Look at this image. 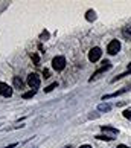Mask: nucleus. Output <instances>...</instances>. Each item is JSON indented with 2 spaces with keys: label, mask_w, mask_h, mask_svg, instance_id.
Returning <instances> with one entry per match:
<instances>
[{
  "label": "nucleus",
  "mask_w": 131,
  "mask_h": 148,
  "mask_svg": "<svg viewBox=\"0 0 131 148\" xmlns=\"http://www.w3.org/2000/svg\"><path fill=\"white\" fill-rule=\"evenodd\" d=\"M28 84L32 90H37L38 87H40L41 84V79H40V76H38L37 73H29L28 75Z\"/></svg>",
  "instance_id": "f257e3e1"
},
{
  "label": "nucleus",
  "mask_w": 131,
  "mask_h": 148,
  "mask_svg": "<svg viewBox=\"0 0 131 148\" xmlns=\"http://www.w3.org/2000/svg\"><path fill=\"white\" fill-rule=\"evenodd\" d=\"M110 69H111V63H110V61H107V60H105V61H102V66L96 70V72H93V75L90 76V81H93V79L98 78V76H99L101 73L107 72V70H110Z\"/></svg>",
  "instance_id": "f03ea898"
},
{
  "label": "nucleus",
  "mask_w": 131,
  "mask_h": 148,
  "mask_svg": "<svg viewBox=\"0 0 131 148\" xmlns=\"http://www.w3.org/2000/svg\"><path fill=\"white\" fill-rule=\"evenodd\" d=\"M52 67L55 69L57 72H61V70L66 67V58L61 57V55H59V57H55V58L52 60Z\"/></svg>",
  "instance_id": "7ed1b4c3"
},
{
  "label": "nucleus",
  "mask_w": 131,
  "mask_h": 148,
  "mask_svg": "<svg viewBox=\"0 0 131 148\" xmlns=\"http://www.w3.org/2000/svg\"><path fill=\"white\" fill-rule=\"evenodd\" d=\"M119 51H121V43H119V40H111L110 43H108L107 52L110 53V55H116Z\"/></svg>",
  "instance_id": "20e7f679"
},
{
  "label": "nucleus",
  "mask_w": 131,
  "mask_h": 148,
  "mask_svg": "<svg viewBox=\"0 0 131 148\" xmlns=\"http://www.w3.org/2000/svg\"><path fill=\"white\" fill-rule=\"evenodd\" d=\"M101 55H102V51H101V49H99V47H93V49L89 52V60H90L91 63H96L98 60L101 58Z\"/></svg>",
  "instance_id": "39448f33"
},
{
  "label": "nucleus",
  "mask_w": 131,
  "mask_h": 148,
  "mask_svg": "<svg viewBox=\"0 0 131 148\" xmlns=\"http://www.w3.org/2000/svg\"><path fill=\"white\" fill-rule=\"evenodd\" d=\"M0 95L5 98H9L12 95V87L8 86L6 83H0Z\"/></svg>",
  "instance_id": "423d86ee"
},
{
  "label": "nucleus",
  "mask_w": 131,
  "mask_h": 148,
  "mask_svg": "<svg viewBox=\"0 0 131 148\" xmlns=\"http://www.w3.org/2000/svg\"><path fill=\"white\" fill-rule=\"evenodd\" d=\"M128 90H130L128 87H125V89H121V90H117V92H114V93H110V95H104V96H102V101H105V99H110V98L121 96V95H123V93H127Z\"/></svg>",
  "instance_id": "0eeeda50"
},
{
  "label": "nucleus",
  "mask_w": 131,
  "mask_h": 148,
  "mask_svg": "<svg viewBox=\"0 0 131 148\" xmlns=\"http://www.w3.org/2000/svg\"><path fill=\"white\" fill-rule=\"evenodd\" d=\"M101 130H102V133L119 134V130H117V128H114V127H110V125H101Z\"/></svg>",
  "instance_id": "6e6552de"
},
{
  "label": "nucleus",
  "mask_w": 131,
  "mask_h": 148,
  "mask_svg": "<svg viewBox=\"0 0 131 148\" xmlns=\"http://www.w3.org/2000/svg\"><path fill=\"white\" fill-rule=\"evenodd\" d=\"M23 86H25V83L21 81V78H18V76H14V89L21 90V89H23Z\"/></svg>",
  "instance_id": "1a4fd4ad"
},
{
  "label": "nucleus",
  "mask_w": 131,
  "mask_h": 148,
  "mask_svg": "<svg viewBox=\"0 0 131 148\" xmlns=\"http://www.w3.org/2000/svg\"><path fill=\"white\" fill-rule=\"evenodd\" d=\"M98 110H99V112H110L111 106H110V104H107V102H102V104L98 106Z\"/></svg>",
  "instance_id": "9d476101"
},
{
  "label": "nucleus",
  "mask_w": 131,
  "mask_h": 148,
  "mask_svg": "<svg viewBox=\"0 0 131 148\" xmlns=\"http://www.w3.org/2000/svg\"><path fill=\"white\" fill-rule=\"evenodd\" d=\"M85 18L89 21H95L96 20V12H95V11H91V9H89L85 12Z\"/></svg>",
  "instance_id": "9b49d317"
},
{
  "label": "nucleus",
  "mask_w": 131,
  "mask_h": 148,
  "mask_svg": "<svg viewBox=\"0 0 131 148\" xmlns=\"http://www.w3.org/2000/svg\"><path fill=\"white\" fill-rule=\"evenodd\" d=\"M122 34H123V37L125 38H131V26H125V28L122 29Z\"/></svg>",
  "instance_id": "f8f14e48"
},
{
  "label": "nucleus",
  "mask_w": 131,
  "mask_h": 148,
  "mask_svg": "<svg viewBox=\"0 0 131 148\" xmlns=\"http://www.w3.org/2000/svg\"><path fill=\"white\" fill-rule=\"evenodd\" d=\"M35 93H37V90H29V92H25L21 96H23V99H29V98L35 96Z\"/></svg>",
  "instance_id": "ddd939ff"
},
{
  "label": "nucleus",
  "mask_w": 131,
  "mask_h": 148,
  "mask_svg": "<svg viewBox=\"0 0 131 148\" xmlns=\"http://www.w3.org/2000/svg\"><path fill=\"white\" fill-rule=\"evenodd\" d=\"M95 138L99 139V140H107V142L113 140V138H110V136H107V134H98V136H95Z\"/></svg>",
  "instance_id": "4468645a"
},
{
  "label": "nucleus",
  "mask_w": 131,
  "mask_h": 148,
  "mask_svg": "<svg viewBox=\"0 0 131 148\" xmlns=\"http://www.w3.org/2000/svg\"><path fill=\"white\" fill-rule=\"evenodd\" d=\"M32 61H34L35 66L40 64V57H38V53H32Z\"/></svg>",
  "instance_id": "2eb2a0df"
},
{
  "label": "nucleus",
  "mask_w": 131,
  "mask_h": 148,
  "mask_svg": "<svg viewBox=\"0 0 131 148\" xmlns=\"http://www.w3.org/2000/svg\"><path fill=\"white\" fill-rule=\"evenodd\" d=\"M57 86H58V83H52L50 86H47V87H46V89H44V92H46V93H49V92H52V90L55 89Z\"/></svg>",
  "instance_id": "dca6fc26"
},
{
  "label": "nucleus",
  "mask_w": 131,
  "mask_h": 148,
  "mask_svg": "<svg viewBox=\"0 0 131 148\" xmlns=\"http://www.w3.org/2000/svg\"><path fill=\"white\" fill-rule=\"evenodd\" d=\"M123 118H127V119L131 121V110H125L123 112Z\"/></svg>",
  "instance_id": "f3484780"
},
{
  "label": "nucleus",
  "mask_w": 131,
  "mask_h": 148,
  "mask_svg": "<svg viewBox=\"0 0 131 148\" xmlns=\"http://www.w3.org/2000/svg\"><path fill=\"white\" fill-rule=\"evenodd\" d=\"M43 76H44V79H47L49 76H50V72H49L47 69H44V70H43Z\"/></svg>",
  "instance_id": "a211bd4d"
},
{
  "label": "nucleus",
  "mask_w": 131,
  "mask_h": 148,
  "mask_svg": "<svg viewBox=\"0 0 131 148\" xmlns=\"http://www.w3.org/2000/svg\"><path fill=\"white\" fill-rule=\"evenodd\" d=\"M47 37H49V32H46V31H44V32L41 34V38H47Z\"/></svg>",
  "instance_id": "6ab92c4d"
},
{
  "label": "nucleus",
  "mask_w": 131,
  "mask_h": 148,
  "mask_svg": "<svg viewBox=\"0 0 131 148\" xmlns=\"http://www.w3.org/2000/svg\"><path fill=\"white\" fill-rule=\"evenodd\" d=\"M18 144H11V145H8V147H3V148H15Z\"/></svg>",
  "instance_id": "aec40b11"
},
{
  "label": "nucleus",
  "mask_w": 131,
  "mask_h": 148,
  "mask_svg": "<svg viewBox=\"0 0 131 148\" xmlns=\"http://www.w3.org/2000/svg\"><path fill=\"white\" fill-rule=\"evenodd\" d=\"M79 148H91V147H90V145H81Z\"/></svg>",
  "instance_id": "412c9836"
},
{
  "label": "nucleus",
  "mask_w": 131,
  "mask_h": 148,
  "mask_svg": "<svg viewBox=\"0 0 131 148\" xmlns=\"http://www.w3.org/2000/svg\"><path fill=\"white\" fill-rule=\"evenodd\" d=\"M117 148H128V147H125V145H117Z\"/></svg>",
  "instance_id": "4be33fe9"
},
{
  "label": "nucleus",
  "mask_w": 131,
  "mask_h": 148,
  "mask_svg": "<svg viewBox=\"0 0 131 148\" xmlns=\"http://www.w3.org/2000/svg\"><path fill=\"white\" fill-rule=\"evenodd\" d=\"M67 148H70V147H67Z\"/></svg>",
  "instance_id": "5701e85b"
}]
</instances>
